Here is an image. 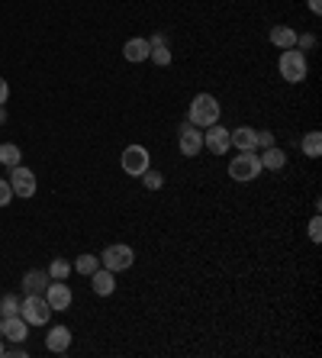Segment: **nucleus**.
<instances>
[{"label":"nucleus","mask_w":322,"mask_h":358,"mask_svg":"<svg viewBox=\"0 0 322 358\" xmlns=\"http://www.w3.org/2000/svg\"><path fill=\"white\" fill-rule=\"evenodd\" d=\"M277 68H280V78L287 84H303L306 75H310V62H306V52L300 48H280V58H277Z\"/></svg>","instance_id":"nucleus-1"},{"label":"nucleus","mask_w":322,"mask_h":358,"mask_svg":"<svg viewBox=\"0 0 322 358\" xmlns=\"http://www.w3.org/2000/svg\"><path fill=\"white\" fill-rule=\"evenodd\" d=\"M220 114H222V107H220L216 97L197 94L190 100V110H187V123H193L197 129H206V126H213V123H220Z\"/></svg>","instance_id":"nucleus-2"},{"label":"nucleus","mask_w":322,"mask_h":358,"mask_svg":"<svg viewBox=\"0 0 322 358\" xmlns=\"http://www.w3.org/2000/svg\"><path fill=\"white\" fill-rule=\"evenodd\" d=\"M19 316H23L29 326H46L48 316H52V307H48L46 294H23V301H19Z\"/></svg>","instance_id":"nucleus-3"},{"label":"nucleus","mask_w":322,"mask_h":358,"mask_svg":"<svg viewBox=\"0 0 322 358\" xmlns=\"http://www.w3.org/2000/svg\"><path fill=\"white\" fill-rule=\"evenodd\" d=\"M261 159H258V152H239L235 159L229 161V178L239 181V184H249V181H258L261 174Z\"/></svg>","instance_id":"nucleus-4"},{"label":"nucleus","mask_w":322,"mask_h":358,"mask_svg":"<svg viewBox=\"0 0 322 358\" xmlns=\"http://www.w3.org/2000/svg\"><path fill=\"white\" fill-rule=\"evenodd\" d=\"M100 265L107 268V271H113V274L129 271V268L136 265V252H132L129 245H123V242H113V245H107V249H103Z\"/></svg>","instance_id":"nucleus-5"},{"label":"nucleus","mask_w":322,"mask_h":358,"mask_svg":"<svg viewBox=\"0 0 322 358\" xmlns=\"http://www.w3.org/2000/svg\"><path fill=\"white\" fill-rule=\"evenodd\" d=\"M120 165H123V171H126L129 178H142V174L152 168V155H148L145 145H126Z\"/></svg>","instance_id":"nucleus-6"},{"label":"nucleus","mask_w":322,"mask_h":358,"mask_svg":"<svg viewBox=\"0 0 322 358\" xmlns=\"http://www.w3.org/2000/svg\"><path fill=\"white\" fill-rule=\"evenodd\" d=\"M177 149L184 159H197L203 152V129H197L193 123H181V129H177Z\"/></svg>","instance_id":"nucleus-7"},{"label":"nucleus","mask_w":322,"mask_h":358,"mask_svg":"<svg viewBox=\"0 0 322 358\" xmlns=\"http://www.w3.org/2000/svg\"><path fill=\"white\" fill-rule=\"evenodd\" d=\"M10 188H13V197L29 200L36 194V174L26 165H17V168H10Z\"/></svg>","instance_id":"nucleus-8"},{"label":"nucleus","mask_w":322,"mask_h":358,"mask_svg":"<svg viewBox=\"0 0 322 358\" xmlns=\"http://www.w3.org/2000/svg\"><path fill=\"white\" fill-rule=\"evenodd\" d=\"M203 149H210L213 155H226V152L232 149L229 129H226V126H220V123L206 126V129H203Z\"/></svg>","instance_id":"nucleus-9"},{"label":"nucleus","mask_w":322,"mask_h":358,"mask_svg":"<svg viewBox=\"0 0 322 358\" xmlns=\"http://www.w3.org/2000/svg\"><path fill=\"white\" fill-rule=\"evenodd\" d=\"M46 301H48V307H52V313H55V310H68L71 301H74V294H71V287H68L64 281H48Z\"/></svg>","instance_id":"nucleus-10"},{"label":"nucleus","mask_w":322,"mask_h":358,"mask_svg":"<svg viewBox=\"0 0 322 358\" xmlns=\"http://www.w3.org/2000/svg\"><path fill=\"white\" fill-rule=\"evenodd\" d=\"M48 271L46 268H29L26 274H23V281H19V291L23 294H46V287H48Z\"/></svg>","instance_id":"nucleus-11"},{"label":"nucleus","mask_w":322,"mask_h":358,"mask_svg":"<svg viewBox=\"0 0 322 358\" xmlns=\"http://www.w3.org/2000/svg\"><path fill=\"white\" fill-rule=\"evenodd\" d=\"M46 349L52 355H64V352L71 349V330L68 326H52L46 336Z\"/></svg>","instance_id":"nucleus-12"},{"label":"nucleus","mask_w":322,"mask_h":358,"mask_svg":"<svg viewBox=\"0 0 322 358\" xmlns=\"http://www.w3.org/2000/svg\"><path fill=\"white\" fill-rule=\"evenodd\" d=\"M91 291L97 294V297H110L113 291H116V274L107 271V268H97V271L91 274Z\"/></svg>","instance_id":"nucleus-13"},{"label":"nucleus","mask_w":322,"mask_h":358,"mask_svg":"<svg viewBox=\"0 0 322 358\" xmlns=\"http://www.w3.org/2000/svg\"><path fill=\"white\" fill-rule=\"evenodd\" d=\"M229 142L239 152H258V129H251V126H235V129L229 132Z\"/></svg>","instance_id":"nucleus-14"},{"label":"nucleus","mask_w":322,"mask_h":358,"mask_svg":"<svg viewBox=\"0 0 322 358\" xmlns=\"http://www.w3.org/2000/svg\"><path fill=\"white\" fill-rule=\"evenodd\" d=\"M29 336V323L23 316H3V336L0 339H10V342H26Z\"/></svg>","instance_id":"nucleus-15"},{"label":"nucleus","mask_w":322,"mask_h":358,"mask_svg":"<svg viewBox=\"0 0 322 358\" xmlns=\"http://www.w3.org/2000/svg\"><path fill=\"white\" fill-rule=\"evenodd\" d=\"M148 39H142V36H136V39H129L126 46H123V58L126 62H132V65H138V62H148Z\"/></svg>","instance_id":"nucleus-16"},{"label":"nucleus","mask_w":322,"mask_h":358,"mask_svg":"<svg viewBox=\"0 0 322 358\" xmlns=\"http://www.w3.org/2000/svg\"><path fill=\"white\" fill-rule=\"evenodd\" d=\"M296 36H300V33H296L294 26H271V33H267L271 46H277V48H294Z\"/></svg>","instance_id":"nucleus-17"},{"label":"nucleus","mask_w":322,"mask_h":358,"mask_svg":"<svg viewBox=\"0 0 322 358\" xmlns=\"http://www.w3.org/2000/svg\"><path fill=\"white\" fill-rule=\"evenodd\" d=\"M261 168H267V171H280L287 165V152L284 149H277V145H271V149H261Z\"/></svg>","instance_id":"nucleus-18"},{"label":"nucleus","mask_w":322,"mask_h":358,"mask_svg":"<svg viewBox=\"0 0 322 358\" xmlns=\"http://www.w3.org/2000/svg\"><path fill=\"white\" fill-rule=\"evenodd\" d=\"M300 149H303L306 159H319V155H322V132L319 129H310L303 139H300Z\"/></svg>","instance_id":"nucleus-19"},{"label":"nucleus","mask_w":322,"mask_h":358,"mask_svg":"<svg viewBox=\"0 0 322 358\" xmlns=\"http://www.w3.org/2000/svg\"><path fill=\"white\" fill-rule=\"evenodd\" d=\"M0 165H7V168H17V165H23V152H19V145H13V142H3V145H0Z\"/></svg>","instance_id":"nucleus-20"},{"label":"nucleus","mask_w":322,"mask_h":358,"mask_svg":"<svg viewBox=\"0 0 322 358\" xmlns=\"http://www.w3.org/2000/svg\"><path fill=\"white\" fill-rule=\"evenodd\" d=\"M171 48H168V42H155V46L148 48V62H155L158 68H168L171 65Z\"/></svg>","instance_id":"nucleus-21"},{"label":"nucleus","mask_w":322,"mask_h":358,"mask_svg":"<svg viewBox=\"0 0 322 358\" xmlns=\"http://www.w3.org/2000/svg\"><path fill=\"white\" fill-rule=\"evenodd\" d=\"M97 268H100V258H97V255H91V252H84V255H78V258H74V271H78V274H87V278H91Z\"/></svg>","instance_id":"nucleus-22"},{"label":"nucleus","mask_w":322,"mask_h":358,"mask_svg":"<svg viewBox=\"0 0 322 358\" xmlns=\"http://www.w3.org/2000/svg\"><path fill=\"white\" fill-rule=\"evenodd\" d=\"M19 313V297L17 294H3L0 297V316H17Z\"/></svg>","instance_id":"nucleus-23"},{"label":"nucleus","mask_w":322,"mask_h":358,"mask_svg":"<svg viewBox=\"0 0 322 358\" xmlns=\"http://www.w3.org/2000/svg\"><path fill=\"white\" fill-rule=\"evenodd\" d=\"M68 274H71V265L64 262V258H55V262L48 265V278H52V281H64Z\"/></svg>","instance_id":"nucleus-24"},{"label":"nucleus","mask_w":322,"mask_h":358,"mask_svg":"<svg viewBox=\"0 0 322 358\" xmlns=\"http://www.w3.org/2000/svg\"><path fill=\"white\" fill-rule=\"evenodd\" d=\"M142 184H145L148 190H161V184H165V174H161V171H155V168H148L145 174H142Z\"/></svg>","instance_id":"nucleus-25"},{"label":"nucleus","mask_w":322,"mask_h":358,"mask_svg":"<svg viewBox=\"0 0 322 358\" xmlns=\"http://www.w3.org/2000/svg\"><path fill=\"white\" fill-rule=\"evenodd\" d=\"M316 42H319V39H316L313 33H303V36H296V48H300V52H310V48H316Z\"/></svg>","instance_id":"nucleus-26"},{"label":"nucleus","mask_w":322,"mask_h":358,"mask_svg":"<svg viewBox=\"0 0 322 358\" xmlns=\"http://www.w3.org/2000/svg\"><path fill=\"white\" fill-rule=\"evenodd\" d=\"M271 145H274V132H271V129H258V152L271 149Z\"/></svg>","instance_id":"nucleus-27"},{"label":"nucleus","mask_w":322,"mask_h":358,"mask_svg":"<svg viewBox=\"0 0 322 358\" xmlns=\"http://www.w3.org/2000/svg\"><path fill=\"white\" fill-rule=\"evenodd\" d=\"M10 200H13V188H10V181L0 178V207H10Z\"/></svg>","instance_id":"nucleus-28"},{"label":"nucleus","mask_w":322,"mask_h":358,"mask_svg":"<svg viewBox=\"0 0 322 358\" xmlns=\"http://www.w3.org/2000/svg\"><path fill=\"white\" fill-rule=\"evenodd\" d=\"M310 239H313V242H319L322 239V220L319 217L310 220Z\"/></svg>","instance_id":"nucleus-29"},{"label":"nucleus","mask_w":322,"mask_h":358,"mask_svg":"<svg viewBox=\"0 0 322 358\" xmlns=\"http://www.w3.org/2000/svg\"><path fill=\"white\" fill-rule=\"evenodd\" d=\"M7 97H10V84H7V78H0V107L7 104Z\"/></svg>","instance_id":"nucleus-30"},{"label":"nucleus","mask_w":322,"mask_h":358,"mask_svg":"<svg viewBox=\"0 0 322 358\" xmlns=\"http://www.w3.org/2000/svg\"><path fill=\"white\" fill-rule=\"evenodd\" d=\"M310 10H313L316 17H319V13H322V0H310Z\"/></svg>","instance_id":"nucleus-31"},{"label":"nucleus","mask_w":322,"mask_h":358,"mask_svg":"<svg viewBox=\"0 0 322 358\" xmlns=\"http://www.w3.org/2000/svg\"><path fill=\"white\" fill-rule=\"evenodd\" d=\"M0 123H7V110L3 107H0Z\"/></svg>","instance_id":"nucleus-32"},{"label":"nucleus","mask_w":322,"mask_h":358,"mask_svg":"<svg viewBox=\"0 0 322 358\" xmlns=\"http://www.w3.org/2000/svg\"><path fill=\"white\" fill-rule=\"evenodd\" d=\"M0 336H3V316H0Z\"/></svg>","instance_id":"nucleus-33"},{"label":"nucleus","mask_w":322,"mask_h":358,"mask_svg":"<svg viewBox=\"0 0 322 358\" xmlns=\"http://www.w3.org/2000/svg\"><path fill=\"white\" fill-rule=\"evenodd\" d=\"M0 358H3V346H0Z\"/></svg>","instance_id":"nucleus-34"}]
</instances>
